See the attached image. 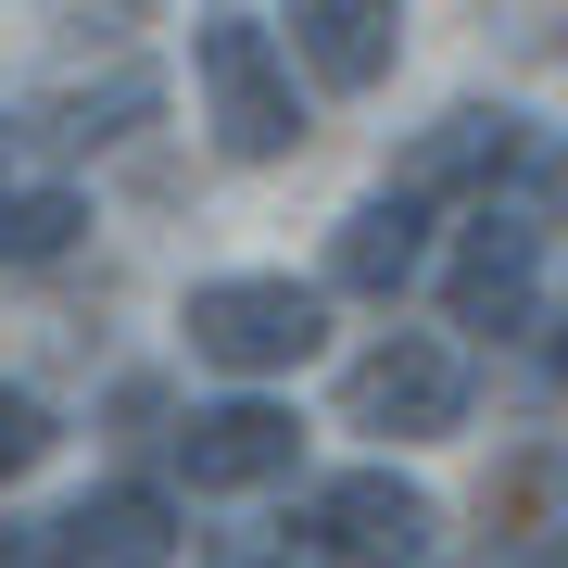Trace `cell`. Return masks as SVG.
<instances>
[{
  "instance_id": "1",
  "label": "cell",
  "mask_w": 568,
  "mask_h": 568,
  "mask_svg": "<svg viewBox=\"0 0 568 568\" xmlns=\"http://www.w3.org/2000/svg\"><path fill=\"white\" fill-rule=\"evenodd\" d=\"M328 342V304L304 278H203L190 291V354L227 366V379H278Z\"/></svg>"
},
{
  "instance_id": "2",
  "label": "cell",
  "mask_w": 568,
  "mask_h": 568,
  "mask_svg": "<svg viewBox=\"0 0 568 568\" xmlns=\"http://www.w3.org/2000/svg\"><path fill=\"white\" fill-rule=\"evenodd\" d=\"M203 102H215V140L241 164L304 152V89H291V63H278V39H265L253 13H215L203 26Z\"/></svg>"
},
{
  "instance_id": "3",
  "label": "cell",
  "mask_w": 568,
  "mask_h": 568,
  "mask_svg": "<svg viewBox=\"0 0 568 568\" xmlns=\"http://www.w3.org/2000/svg\"><path fill=\"white\" fill-rule=\"evenodd\" d=\"M342 417H354V429H392V443H429V429L467 417V354L429 342V328H392L379 354H354Z\"/></svg>"
},
{
  "instance_id": "4",
  "label": "cell",
  "mask_w": 568,
  "mask_h": 568,
  "mask_svg": "<svg viewBox=\"0 0 568 568\" xmlns=\"http://www.w3.org/2000/svg\"><path fill=\"white\" fill-rule=\"evenodd\" d=\"M316 544L342 568H417L443 544V518H429V493L392 480V467H342V480L316 493Z\"/></svg>"
},
{
  "instance_id": "5",
  "label": "cell",
  "mask_w": 568,
  "mask_h": 568,
  "mask_svg": "<svg viewBox=\"0 0 568 568\" xmlns=\"http://www.w3.org/2000/svg\"><path fill=\"white\" fill-rule=\"evenodd\" d=\"M39 544H51V568H164L178 556V506L152 480H102L89 506L39 518Z\"/></svg>"
},
{
  "instance_id": "6",
  "label": "cell",
  "mask_w": 568,
  "mask_h": 568,
  "mask_svg": "<svg viewBox=\"0 0 568 568\" xmlns=\"http://www.w3.org/2000/svg\"><path fill=\"white\" fill-rule=\"evenodd\" d=\"M291 455H304L291 405H203V417L178 429L190 493H253V480H291Z\"/></svg>"
},
{
  "instance_id": "7",
  "label": "cell",
  "mask_w": 568,
  "mask_h": 568,
  "mask_svg": "<svg viewBox=\"0 0 568 568\" xmlns=\"http://www.w3.org/2000/svg\"><path fill=\"white\" fill-rule=\"evenodd\" d=\"M530 265H544V227L480 215L467 253H455V328H518L530 316Z\"/></svg>"
},
{
  "instance_id": "8",
  "label": "cell",
  "mask_w": 568,
  "mask_h": 568,
  "mask_svg": "<svg viewBox=\"0 0 568 568\" xmlns=\"http://www.w3.org/2000/svg\"><path fill=\"white\" fill-rule=\"evenodd\" d=\"M291 51H304L328 89H379L392 51H405V26H392L379 0H304V13H291Z\"/></svg>"
},
{
  "instance_id": "9",
  "label": "cell",
  "mask_w": 568,
  "mask_h": 568,
  "mask_svg": "<svg viewBox=\"0 0 568 568\" xmlns=\"http://www.w3.org/2000/svg\"><path fill=\"white\" fill-rule=\"evenodd\" d=\"M328 278H342V291H405V278H417V203H405V190H379V203L342 215Z\"/></svg>"
},
{
  "instance_id": "10",
  "label": "cell",
  "mask_w": 568,
  "mask_h": 568,
  "mask_svg": "<svg viewBox=\"0 0 568 568\" xmlns=\"http://www.w3.org/2000/svg\"><path fill=\"white\" fill-rule=\"evenodd\" d=\"M506 152H518V114H443V126H429V140L405 152V178H392V190H405V203H429V190L493 178Z\"/></svg>"
},
{
  "instance_id": "11",
  "label": "cell",
  "mask_w": 568,
  "mask_h": 568,
  "mask_svg": "<svg viewBox=\"0 0 568 568\" xmlns=\"http://www.w3.org/2000/svg\"><path fill=\"white\" fill-rule=\"evenodd\" d=\"M77 190H13V203H0V265H39V253H63L77 241Z\"/></svg>"
},
{
  "instance_id": "12",
  "label": "cell",
  "mask_w": 568,
  "mask_h": 568,
  "mask_svg": "<svg viewBox=\"0 0 568 568\" xmlns=\"http://www.w3.org/2000/svg\"><path fill=\"white\" fill-rule=\"evenodd\" d=\"M39 455H51V405L39 392H0V480H26Z\"/></svg>"
},
{
  "instance_id": "13",
  "label": "cell",
  "mask_w": 568,
  "mask_h": 568,
  "mask_svg": "<svg viewBox=\"0 0 568 568\" xmlns=\"http://www.w3.org/2000/svg\"><path fill=\"white\" fill-rule=\"evenodd\" d=\"M102 114H152V77H114ZM63 140H114V126H89V102H63Z\"/></svg>"
},
{
  "instance_id": "14",
  "label": "cell",
  "mask_w": 568,
  "mask_h": 568,
  "mask_svg": "<svg viewBox=\"0 0 568 568\" xmlns=\"http://www.w3.org/2000/svg\"><path fill=\"white\" fill-rule=\"evenodd\" d=\"M203 568H291V556H278V544H215Z\"/></svg>"
},
{
  "instance_id": "15",
  "label": "cell",
  "mask_w": 568,
  "mask_h": 568,
  "mask_svg": "<svg viewBox=\"0 0 568 568\" xmlns=\"http://www.w3.org/2000/svg\"><path fill=\"white\" fill-rule=\"evenodd\" d=\"M544 190H556V203H568V152H556V164H544Z\"/></svg>"
},
{
  "instance_id": "16",
  "label": "cell",
  "mask_w": 568,
  "mask_h": 568,
  "mask_svg": "<svg viewBox=\"0 0 568 568\" xmlns=\"http://www.w3.org/2000/svg\"><path fill=\"white\" fill-rule=\"evenodd\" d=\"M0 203H13V190H0Z\"/></svg>"
}]
</instances>
